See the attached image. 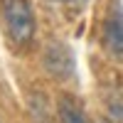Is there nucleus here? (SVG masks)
Wrapping results in <instances>:
<instances>
[{
	"mask_svg": "<svg viewBox=\"0 0 123 123\" xmlns=\"http://www.w3.org/2000/svg\"><path fill=\"white\" fill-rule=\"evenodd\" d=\"M101 42H104V49L111 57L123 59V10H121L118 3L111 5L108 12H106V17H104Z\"/></svg>",
	"mask_w": 123,
	"mask_h": 123,
	"instance_id": "3",
	"label": "nucleus"
},
{
	"mask_svg": "<svg viewBox=\"0 0 123 123\" xmlns=\"http://www.w3.org/2000/svg\"><path fill=\"white\" fill-rule=\"evenodd\" d=\"M0 123H3V121H0Z\"/></svg>",
	"mask_w": 123,
	"mask_h": 123,
	"instance_id": "5",
	"label": "nucleus"
},
{
	"mask_svg": "<svg viewBox=\"0 0 123 123\" xmlns=\"http://www.w3.org/2000/svg\"><path fill=\"white\" fill-rule=\"evenodd\" d=\"M57 113H59V123H91L84 113V108L79 106V101L71 96H59Z\"/></svg>",
	"mask_w": 123,
	"mask_h": 123,
	"instance_id": "4",
	"label": "nucleus"
},
{
	"mask_svg": "<svg viewBox=\"0 0 123 123\" xmlns=\"http://www.w3.org/2000/svg\"><path fill=\"white\" fill-rule=\"evenodd\" d=\"M42 64L44 69L52 74L54 79L64 81L69 76H74V54H71V49L64 44V42H49L44 47V54H42Z\"/></svg>",
	"mask_w": 123,
	"mask_h": 123,
	"instance_id": "2",
	"label": "nucleus"
},
{
	"mask_svg": "<svg viewBox=\"0 0 123 123\" xmlns=\"http://www.w3.org/2000/svg\"><path fill=\"white\" fill-rule=\"evenodd\" d=\"M3 20L7 37L17 47H27L35 37V15L27 0H3Z\"/></svg>",
	"mask_w": 123,
	"mask_h": 123,
	"instance_id": "1",
	"label": "nucleus"
}]
</instances>
